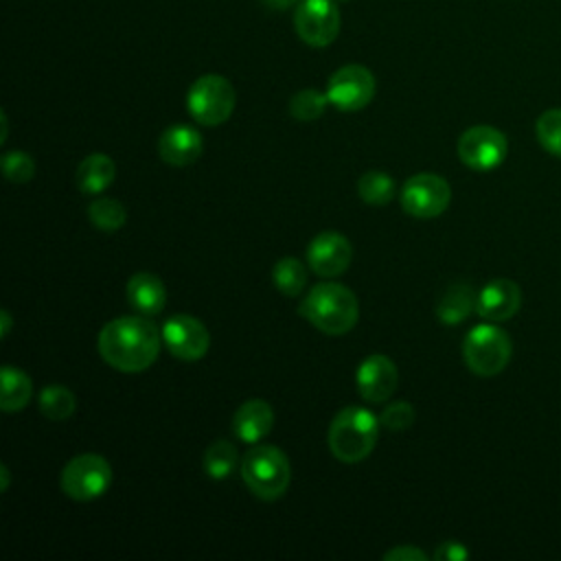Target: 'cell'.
Here are the masks:
<instances>
[{
  "label": "cell",
  "instance_id": "6da1fadb",
  "mask_svg": "<svg viewBox=\"0 0 561 561\" xmlns=\"http://www.w3.org/2000/svg\"><path fill=\"white\" fill-rule=\"evenodd\" d=\"M162 329L149 316H121L110 320L99 333V355L121 373H140L149 368L160 353Z\"/></svg>",
  "mask_w": 561,
  "mask_h": 561
},
{
  "label": "cell",
  "instance_id": "7a4b0ae2",
  "mask_svg": "<svg viewBox=\"0 0 561 561\" xmlns=\"http://www.w3.org/2000/svg\"><path fill=\"white\" fill-rule=\"evenodd\" d=\"M298 313L324 335H344L357 324L359 305L348 287L324 280L307 291Z\"/></svg>",
  "mask_w": 561,
  "mask_h": 561
},
{
  "label": "cell",
  "instance_id": "3957f363",
  "mask_svg": "<svg viewBox=\"0 0 561 561\" xmlns=\"http://www.w3.org/2000/svg\"><path fill=\"white\" fill-rule=\"evenodd\" d=\"M379 416H375L368 408L346 405L333 416L329 425V449L340 462H362L373 454L379 438Z\"/></svg>",
  "mask_w": 561,
  "mask_h": 561
},
{
  "label": "cell",
  "instance_id": "277c9868",
  "mask_svg": "<svg viewBox=\"0 0 561 561\" xmlns=\"http://www.w3.org/2000/svg\"><path fill=\"white\" fill-rule=\"evenodd\" d=\"M241 478L252 495L272 502L287 491L291 467L283 449L274 445H254L241 462Z\"/></svg>",
  "mask_w": 561,
  "mask_h": 561
},
{
  "label": "cell",
  "instance_id": "5b68a950",
  "mask_svg": "<svg viewBox=\"0 0 561 561\" xmlns=\"http://www.w3.org/2000/svg\"><path fill=\"white\" fill-rule=\"evenodd\" d=\"M511 337L495 324L473 327L462 342L465 364L480 377H493L502 373L511 359Z\"/></svg>",
  "mask_w": 561,
  "mask_h": 561
},
{
  "label": "cell",
  "instance_id": "8992f818",
  "mask_svg": "<svg viewBox=\"0 0 561 561\" xmlns=\"http://www.w3.org/2000/svg\"><path fill=\"white\" fill-rule=\"evenodd\" d=\"M237 103L232 83L221 75H202L195 79L186 94V110L193 121L202 125H221L230 118Z\"/></svg>",
  "mask_w": 561,
  "mask_h": 561
},
{
  "label": "cell",
  "instance_id": "52a82bcc",
  "mask_svg": "<svg viewBox=\"0 0 561 561\" xmlns=\"http://www.w3.org/2000/svg\"><path fill=\"white\" fill-rule=\"evenodd\" d=\"M112 482V467L101 454H79L61 469V491L70 500L90 502L101 497Z\"/></svg>",
  "mask_w": 561,
  "mask_h": 561
},
{
  "label": "cell",
  "instance_id": "ba28073f",
  "mask_svg": "<svg viewBox=\"0 0 561 561\" xmlns=\"http://www.w3.org/2000/svg\"><path fill=\"white\" fill-rule=\"evenodd\" d=\"M451 202V188L438 173H414L405 180L401 191V206L408 215L419 219H432L447 210Z\"/></svg>",
  "mask_w": 561,
  "mask_h": 561
},
{
  "label": "cell",
  "instance_id": "9c48e42d",
  "mask_svg": "<svg viewBox=\"0 0 561 561\" xmlns=\"http://www.w3.org/2000/svg\"><path fill=\"white\" fill-rule=\"evenodd\" d=\"M329 103L342 112H357L375 96V77L362 64H346L337 68L327 81Z\"/></svg>",
  "mask_w": 561,
  "mask_h": 561
},
{
  "label": "cell",
  "instance_id": "30bf717a",
  "mask_svg": "<svg viewBox=\"0 0 561 561\" xmlns=\"http://www.w3.org/2000/svg\"><path fill=\"white\" fill-rule=\"evenodd\" d=\"M296 35L313 48L333 44L340 33V11L333 0H302L294 11Z\"/></svg>",
  "mask_w": 561,
  "mask_h": 561
},
{
  "label": "cell",
  "instance_id": "8fae6325",
  "mask_svg": "<svg viewBox=\"0 0 561 561\" xmlns=\"http://www.w3.org/2000/svg\"><path fill=\"white\" fill-rule=\"evenodd\" d=\"M506 136L491 125H473L458 138V158L473 171H491L506 158Z\"/></svg>",
  "mask_w": 561,
  "mask_h": 561
},
{
  "label": "cell",
  "instance_id": "7c38bea8",
  "mask_svg": "<svg viewBox=\"0 0 561 561\" xmlns=\"http://www.w3.org/2000/svg\"><path fill=\"white\" fill-rule=\"evenodd\" d=\"M162 342L169 353L182 362L202 359L210 346V333L202 320L188 313H175L162 324Z\"/></svg>",
  "mask_w": 561,
  "mask_h": 561
},
{
  "label": "cell",
  "instance_id": "4fadbf2b",
  "mask_svg": "<svg viewBox=\"0 0 561 561\" xmlns=\"http://www.w3.org/2000/svg\"><path fill=\"white\" fill-rule=\"evenodd\" d=\"M351 259H353L351 241L335 230H324L316 234L307 245L309 270L322 278H335L344 274L351 265Z\"/></svg>",
  "mask_w": 561,
  "mask_h": 561
},
{
  "label": "cell",
  "instance_id": "5bb4252c",
  "mask_svg": "<svg viewBox=\"0 0 561 561\" xmlns=\"http://www.w3.org/2000/svg\"><path fill=\"white\" fill-rule=\"evenodd\" d=\"M357 390L368 403H383L392 397L399 383V370L394 362L381 353L368 355L355 375Z\"/></svg>",
  "mask_w": 561,
  "mask_h": 561
},
{
  "label": "cell",
  "instance_id": "9a60e30c",
  "mask_svg": "<svg viewBox=\"0 0 561 561\" xmlns=\"http://www.w3.org/2000/svg\"><path fill=\"white\" fill-rule=\"evenodd\" d=\"M522 305V289L508 278L489 280L476 298V313L491 322L508 320L517 313Z\"/></svg>",
  "mask_w": 561,
  "mask_h": 561
},
{
  "label": "cell",
  "instance_id": "2e32d148",
  "mask_svg": "<svg viewBox=\"0 0 561 561\" xmlns=\"http://www.w3.org/2000/svg\"><path fill=\"white\" fill-rule=\"evenodd\" d=\"M204 151L202 134L191 125H171L158 138V153L171 167H188Z\"/></svg>",
  "mask_w": 561,
  "mask_h": 561
},
{
  "label": "cell",
  "instance_id": "e0dca14e",
  "mask_svg": "<svg viewBox=\"0 0 561 561\" xmlns=\"http://www.w3.org/2000/svg\"><path fill=\"white\" fill-rule=\"evenodd\" d=\"M274 425V410L265 399L243 401L232 416V432L243 443H259Z\"/></svg>",
  "mask_w": 561,
  "mask_h": 561
},
{
  "label": "cell",
  "instance_id": "ac0fdd59",
  "mask_svg": "<svg viewBox=\"0 0 561 561\" xmlns=\"http://www.w3.org/2000/svg\"><path fill=\"white\" fill-rule=\"evenodd\" d=\"M127 300L140 316H158L167 305V289L160 276L151 272H136L127 280Z\"/></svg>",
  "mask_w": 561,
  "mask_h": 561
},
{
  "label": "cell",
  "instance_id": "d6986e66",
  "mask_svg": "<svg viewBox=\"0 0 561 561\" xmlns=\"http://www.w3.org/2000/svg\"><path fill=\"white\" fill-rule=\"evenodd\" d=\"M116 178V164L107 153L85 156L75 173V182L81 193L96 195L103 193Z\"/></svg>",
  "mask_w": 561,
  "mask_h": 561
},
{
  "label": "cell",
  "instance_id": "ffe728a7",
  "mask_svg": "<svg viewBox=\"0 0 561 561\" xmlns=\"http://www.w3.org/2000/svg\"><path fill=\"white\" fill-rule=\"evenodd\" d=\"M478 294L465 280L451 283L436 302V318L443 324H458L476 309Z\"/></svg>",
  "mask_w": 561,
  "mask_h": 561
},
{
  "label": "cell",
  "instance_id": "44dd1931",
  "mask_svg": "<svg viewBox=\"0 0 561 561\" xmlns=\"http://www.w3.org/2000/svg\"><path fill=\"white\" fill-rule=\"evenodd\" d=\"M0 408L2 412H20L28 405L31 397H33V383H31V377L11 366V364H4L2 366V373H0Z\"/></svg>",
  "mask_w": 561,
  "mask_h": 561
},
{
  "label": "cell",
  "instance_id": "7402d4cb",
  "mask_svg": "<svg viewBox=\"0 0 561 561\" xmlns=\"http://www.w3.org/2000/svg\"><path fill=\"white\" fill-rule=\"evenodd\" d=\"M204 471L213 480H226L234 473L239 465V451L230 440H215L213 445L206 447L204 458H202Z\"/></svg>",
  "mask_w": 561,
  "mask_h": 561
},
{
  "label": "cell",
  "instance_id": "603a6c76",
  "mask_svg": "<svg viewBox=\"0 0 561 561\" xmlns=\"http://www.w3.org/2000/svg\"><path fill=\"white\" fill-rule=\"evenodd\" d=\"M272 280L280 294L296 298L307 285V267L296 256H283L274 263Z\"/></svg>",
  "mask_w": 561,
  "mask_h": 561
},
{
  "label": "cell",
  "instance_id": "cb8c5ba5",
  "mask_svg": "<svg viewBox=\"0 0 561 561\" xmlns=\"http://www.w3.org/2000/svg\"><path fill=\"white\" fill-rule=\"evenodd\" d=\"M77 408L72 390L61 383H48L39 390V410L50 421H66Z\"/></svg>",
  "mask_w": 561,
  "mask_h": 561
},
{
  "label": "cell",
  "instance_id": "d4e9b609",
  "mask_svg": "<svg viewBox=\"0 0 561 561\" xmlns=\"http://www.w3.org/2000/svg\"><path fill=\"white\" fill-rule=\"evenodd\" d=\"M88 217L94 228L103 232H116L127 221V210L118 199L112 197H96L88 204Z\"/></svg>",
  "mask_w": 561,
  "mask_h": 561
},
{
  "label": "cell",
  "instance_id": "484cf974",
  "mask_svg": "<svg viewBox=\"0 0 561 561\" xmlns=\"http://www.w3.org/2000/svg\"><path fill=\"white\" fill-rule=\"evenodd\" d=\"M394 180L383 171H366L357 180L359 197L370 206H383L394 197Z\"/></svg>",
  "mask_w": 561,
  "mask_h": 561
},
{
  "label": "cell",
  "instance_id": "4316f807",
  "mask_svg": "<svg viewBox=\"0 0 561 561\" xmlns=\"http://www.w3.org/2000/svg\"><path fill=\"white\" fill-rule=\"evenodd\" d=\"M329 105V96L327 92H318L313 88H305L300 92H296L291 99H289V114L296 118V121H302V123H309V121H316L324 114Z\"/></svg>",
  "mask_w": 561,
  "mask_h": 561
},
{
  "label": "cell",
  "instance_id": "83f0119b",
  "mask_svg": "<svg viewBox=\"0 0 561 561\" xmlns=\"http://www.w3.org/2000/svg\"><path fill=\"white\" fill-rule=\"evenodd\" d=\"M537 138L546 151L561 158V107L546 110L535 123Z\"/></svg>",
  "mask_w": 561,
  "mask_h": 561
},
{
  "label": "cell",
  "instance_id": "f1b7e54d",
  "mask_svg": "<svg viewBox=\"0 0 561 561\" xmlns=\"http://www.w3.org/2000/svg\"><path fill=\"white\" fill-rule=\"evenodd\" d=\"M4 178L13 184H24L35 175V160L26 151H7L2 156Z\"/></svg>",
  "mask_w": 561,
  "mask_h": 561
},
{
  "label": "cell",
  "instance_id": "f546056e",
  "mask_svg": "<svg viewBox=\"0 0 561 561\" xmlns=\"http://www.w3.org/2000/svg\"><path fill=\"white\" fill-rule=\"evenodd\" d=\"M381 427L399 432V430H408L414 423V408L408 401H392L383 408V412L379 414Z\"/></svg>",
  "mask_w": 561,
  "mask_h": 561
},
{
  "label": "cell",
  "instance_id": "4dcf8cb0",
  "mask_svg": "<svg viewBox=\"0 0 561 561\" xmlns=\"http://www.w3.org/2000/svg\"><path fill=\"white\" fill-rule=\"evenodd\" d=\"M467 557H469V550L460 541H443L434 552L436 561H462Z\"/></svg>",
  "mask_w": 561,
  "mask_h": 561
},
{
  "label": "cell",
  "instance_id": "1f68e13d",
  "mask_svg": "<svg viewBox=\"0 0 561 561\" xmlns=\"http://www.w3.org/2000/svg\"><path fill=\"white\" fill-rule=\"evenodd\" d=\"M386 561H425V552L414 546H397L388 552H383Z\"/></svg>",
  "mask_w": 561,
  "mask_h": 561
},
{
  "label": "cell",
  "instance_id": "d6a6232c",
  "mask_svg": "<svg viewBox=\"0 0 561 561\" xmlns=\"http://www.w3.org/2000/svg\"><path fill=\"white\" fill-rule=\"evenodd\" d=\"M263 4L274 11H283V9H291L294 4H298V0H263Z\"/></svg>",
  "mask_w": 561,
  "mask_h": 561
},
{
  "label": "cell",
  "instance_id": "836d02e7",
  "mask_svg": "<svg viewBox=\"0 0 561 561\" xmlns=\"http://www.w3.org/2000/svg\"><path fill=\"white\" fill-rule=\"evenodd\" d=\"M0 320H2V337H7L9 335V331H11V313L7 311V309H2L0 311Z\"/></svg>",
  "mask_w": 561,
  "mask_h": 561
},
{
  "label": "cell",
  "instance_id": "e575fe53",
  "mask_svg": "<svg viewBox=\"0 0 561 561\" xmlns=\"http://www.w3.org/2000/svg\"><path fill=\"white\" fill-rule=\"evenodd\" d=\"M0 476H2V486H0V489L7 491V489H9V469H7V465L0 467Z\"/></svg>",
  "mask_w": 561,
  "mask_h": 561
},
{
  "label": "cell",
  "instance_id": "d590c367",
  "mask_svg": "<svg viewBox=\"0 0 561 561\" xmlns=\"http://www.w3.org/2000/svg\"><path fill=\"white\" fill-rule=\"evenodd\" d=\"M7 140V114L2 112V136H0V142Z\"/></svg>",
  "mask_w": 561,
  "mask_h": 561
},
{
  "label": "cell",
  "instance_id": "8d00e7d4",
  "mask_svg": "<svg viewBox=\"0 0 561 561\" xmlns=\"http://www.w3.org/2000/svg\"><path fill=\"white\" fill-rule=\"evenodd\" d=\"M340 2H346V0H340Z\"/></svg>",
  "mask_w": 561,
  "mask_h": 561
}]
</instances>
